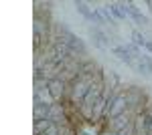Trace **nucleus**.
<instances>
[{"instance_id": "obj_6", "label": "nucleus", "mask_w": 152, "mask_h": 135, "mask_svg": "<svg viewBox=\"0 0 152 135\" xmlns=\"http://www.w3.org/2000/svg\"><path fill=\"white\" fill-rule=\"evenodd\" d=\"M142 63H144V67H146V71H148V75H152V56L142 55Z\"/></svg>"}, {"instance_id": "obj_7", "label": "nucleus", "mask_w": 152, "mask_h": 135, "mask_svg": "<svg viewBox=\"0 0 152 135\" xmlns=\"http://www.w3.org/2000/svg\"><path fill=\"white\" fill-rule=\"evenodd\" d=\"M146 51H148V53H152V40H148V43H146Z\"/></svg>"}, {"instance_id": "obj_3", "label": "nucleus", "mask_w": 152, "mask_h": 135, "mask_svg": "<svg viewBox=\"0 0 152 135\" xmlns=\"http://www.w3.org/2000/svg\"><path fill=\"white\" fill-rule=\"evenodd\" d=\"M53 125L55 123L51 119H35V135H45Z\"/></svg>"}, {"instance_id": "obj_1", "label": "nucleus", "mask_w": 152, "mask_h": 135, "mask_svg": "<svg viewBox=\"0 0 152 135\" xmlns=\"http://www.w3.org/2000/svg\"><path fill=\"white\" fill-rule=\"evenodd\" d=\"M130 107L128 97L126 95H116L112 105H107V111H105V119H116V117H122L126 115V109Z\"/></svg>"}, {"instance_id": "obj_4", "label": "nucleus", "mask_w": 152, "mask_h": 135, "mask_svg": "<svg viewBox=\"0 0 152 135\" xmlns=\"http://www.w3.org/2000/svg\"><path fill=\"white\" fill-rule=\"evenodd\" d=\"M107 10L112 12V14H114V18H118V20H124V18H126V14H124V12L120 10V6H118L116 2H112V4H107Z\"/></svg>"}, {"instance_id": "obj_5", "label": "nucleus", "mask_w": 152, "mask_h": 135, "mask_svg": "<svg viewBox=\"0 0 152 135\" xmlns=\"http://www.w3.org/2000/svg\"><path fill=\"white\" fill-rule=\"evenodd\" d=\"M132 38H134V45H136V46H146V43H148V40L144 38V34L138 32V30L132 32Z\"/></svg>"}, {"instance_id": "obj_8", "label": "nucleus", "mask_w": 152, "mask_h": 135, "mask_svg": "<svg viewBox=\"0 0 152 135\" xmlns=\"http://www.w3.org/2000/svg\"><path fill=\"white\" fill-rule=\"evenodd\" d=\"M102 135H116V133H112V131H104Z\"/></svg>"}, {"instance_id": "obj_2", "label": "nucleus", "mask_w": 152, "mask_h": 135, "mask_svg": "<svg viewBox=\"0 0 152 135\" xmlns=\"http://www.w3.org/2000/svg\"><path fill=\"white\" fill-rule=\"evenodd\" d=\"M47 83H49V95H51V101H61L63 95H65V83L59 79V77L47 81Z\"/></svg>"}]
</instances>
